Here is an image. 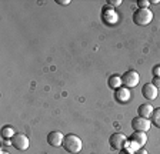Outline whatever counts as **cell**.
<instances>
[{
	"label": "cell",
	"instance_id": "1",
	"mask_svg": "<svg viewBox=\"0 0 160 154\" xmlns=\"http://www.w3.org/2000/svg\"><path fill=\"white\" fill-rule=\"evenodd\" d=\"M83 147V143H82V138L76 134H67L64 136L63 140V148L70 154H77L82 151Z\"/></svg>",
	"mask_w": 160,
	"mask_h": 154
},
{
	"label": "cell",
	"instance_id": "2",
	"mask_svg": "<svg viewBox=\"0 0 160 154\" xmlns=\"http://www.w3.org/2000/svg\"><path fill=\"white\" fill-rule=\"evenodd\" d=\"M153 20V13L150 9H137L133 14V22L137 26H149Z\"/></svg>",
	"mask_w": 160,
	"mask_h": 154
},
{
	"label": "cell",
	"instance_id": "3",
	"mask_svg": "<svg viewBox=\"0 0 160 154\" xmlns=\"http://www.w3.org/2000/svg\"><path fill=\"white\" fill-rule=\"evenodd\" d=\"M140 81V76L136 70H127L126 73L122 76V83H123L124 87L127 89H133L136 87Z\"/></svg>",
	"mask_w": 160,
	"mask_h": 154
},
{
	"label": "cell",
	"instance_id": "4",
	"mask_svg": "<svg viewBox=\"0 0 160 154\" xmlns=\"http://www.w3.org/2000/svg\"><path fill=\"white\" fill-rule=\"evenodd\" d=\"M12 143H13V147L17 148L19 151H24L29 148L30 146V141L29 138H27L26 134L23 133H16L13 136V138H12Z\"/></svg>",
	"mask_w": 160,
	"mask_h": 154
},
{
	"label": "cell",
	"instance_id": "5",
	"mask_svg": "<svg viewBox=\"0 0 160 154\" xmlns=\"http://www.w3.org/2000/svg\"><path fill=\"white\" fill-rule=\"evenodd\" d=\"M126 136H124L123 133H113L112 136H110L109 138V143L110 146H112V148H114V150H123L124 146H126Z\"/></svg>",
	"mask_w": 160,
	"mask_h": 154
},
{
	"label": "cell",
	"instance_id": "6",
	"mask_svg": "<svg viewBox=\"0 0 160 154\" xmlns=\"http://www.w3.org/2000/svg\"><path fill=\"white\" fill-rule=\"evenodd\" d=\"M150 127H152V121L149 118H143L137 116V117H134L132 120V128L134 131H144L146 133V131L150 130Z\"/></svg>",
	"mask_w": 160,
	"mask_h": 154
},
{
	"label": "cell",
	"instance_id": "7",
	"mask_svg": "<svg viewBox=\"0 0 160 154\" xmlns=\"http://www.w3.org/2000/svg\"><path fill=\"white\" fill-rule=\"evenodd\" d=\"M102 16H103V22L106 24H109V26L117 23V20H119V14L113 10V7H109V6L103 7V10H102Z\"/></svg>",
	"mask_w": 160,
	"mask_h": 154
},
{
	"label": "cell",
	"instance_id": "8",
	"mask_svg": "<svg viewBox=\"0 0 160 154\" xmlns=\"http://www.w3.org/2000/svg\"><path fill=\"white\" fill-rule=\"evenodd\" d=\"M63 140H64V136L62 134V131H50L47 134V143L52 146V147H60L63 146Z\"/></svg>",
	"mask_w": 160,
	"mask_h": 154
},
{
	"label": "cell",
	"instance_id": "9",
	"mask_svg": "<svg viewBox=\"0 0 160 154\" xmlns=\"http://www.w3.org/2000/svg\"><path fill=\"white\" fill-rule=\"evenodd\" d=\"M142 94H143V97L147 99V100H156L157 99V94H159V89L156 86H153L152 83H147L143 86L142 89Z\"/></svg>",
	"mask_w": 160,
	"mask_h": 154
},
{
	"label": "cell",
	"instance_id": "10",
	"mask_svg": "<svg viewBox=\"0 0 160 154\" xmlns=\"http://www.w3.org/2000/svg\"><path fill=\"white\" fill-rule=\"evenodd\" d=\"M130 97H132V93H130V90L127 87H122L117 89V90H114V99H116L119 103L124 104L127 103V101L130 100Z\"/></svg>",
	"mask_w": 160,
	"mask_h": 154
},
{
	"label": "cell",
	"instance_id": "11",
	"mask_svg": "<svg viewBox=\"0 0 160 154\" xmlns=\"http://www.w3.org/2000/svg\"><path fill=\"white\" fill-rule=\"evenodd\" d=\"M153 111H154V107L152 106V104H149V103L140 104L139 108H137V114H139L140 117H143V118H150L152 117V114H153Z\"/></svg>",
	"mask_w": 160,
	"mask_h": 154
},
{
	"label": "cell",
	"instance_id": "12",
	"mask_svg": "<svg viewBox=\"0 0 160 154\" xmlns=\"http://www.w3.org/2000/svg\"><path fill=\"white\" fill-rule=\"evenodd\" d=\"M130 140L134 141L139 147H143L144 144L147 143V134L144 133V131H134V133L132 134Z\"/></svg>",
	"mask_w": 160,
	"mask_h": 154
},
{
	"label": "cell",
	"instance_id": "13",
	"mask_svg": "<svg viewBox=\"0 0 160 154\" xmlns=\"http://www.w3.org/2000/svg\"><path fill=\"white\" fill-rule=\"evenodd\" d=\"M107 86H109L110 89H113V90L120 89L122 86H123V83H122V77L117 76V74H112V76L109 77V80H107Z\"/></svg>",
	"mask_w": 160,
	"mask_h": 154
},
{
	"label": "cell",
	"instance_id": "14",
	"mask_svg": "<svg viewBox=\"0 0 160 154\" xmlns=\"http://www.w3.org/2000/svg\"><path fill=\"white\" fill-rule=\"evenodd\" d=\"M16 134L13 127H10V126H4L2 128V137L3 138H13V136Z\"/></svg>",
	"mask_w": 160,
	"mask_h": 154
},
{
	"label": "cell",
	"instance_id": "15",
	"mask_svg": "<svg viewBox=\"0 0 160 154\" xmlns=\"http://www.w3.org/2000/svg\"><path fill=\"white\" fill-rule=\"evenodd\" d=\"M150 121L153 126H156L157 128H160V108H154L152 117H150Z\"/></svg>",
	"mask_w": 160,
	"mask_h": 154
},
{
	"label": "cell",
	"instance_id": "16",
	"mask_svg": "<svg viewBox=\"0 0 160 154\" xmlns=\"http://www.w3.org/2000/svg\"><path fill=\"white\" fill-rule=\"evenodd\" d=\"M137 6H139V9H149L150 2L149 0H139V2H137Z\"/></svg>",
	"mask_w": 160,
	"mask_h": 154
},
{
	"label": "cell",
	"instance_id": "17",
	"mask_svg": "<svg viewBox=\"0 0 160 154\" xmlns=\"http://www.w3.org/2000/svg\"><path fill=\"white\" fill-rule=\"evenodd\" d=\"M107 4H109L110 7H116V6L122 4V0H107Z\"/></svg>",
	"mask_w": 160,
	"mask_h": 154
},
{
	"label": "cell",
	"instance_id": "18",
	"mask_svg": "<svg viewBox=\"0 0 160 154\" xmlns=\"http://www.w3.org/2000/svg\"><path fill=\"white\" fill-rule=\"evenodd\" d=\"M153 74H154V77H160V64L153 67Z\"/></svg>",
	"mask_w": 160,
	"mask_h": 154
},
{
	"label": "cell",
	"instance_id": "19",
	"mask_svg": "<svg viewBox=\"0 0 160 154\" xmlns=\"http://www.w3.org/2000/svg\"><path fill=\"white\" fill-rule=\"evenodd\" d=\"M152 84H153V86H156L157 89H160V77H153Z\"/></svg>",
	"mask_w": 160,
	"mask_h": 154
},
{
	"label": "cell",
	"instance_id": "20",
	"mask_svg": "<svg viewBox=\"0 0 160 154\" xmlns=\"http://www.w3.org/2000/svg\"><path fill=\"white\" fill-rule=\"evenodd\" d=\"M56 3L60 4V6H69V4H70V0H56Z\"/></svg>",
	"mask_w": 160,
	"mask_h": 154
},
{
	"label": "cell",
	"instance_id": "21",
	"mask_svg": "<svg viewBox=\"0 0 160 154\" xmlns=\"http://www.w3.org/2000/svg\"><path fill=\"white\" fill-rule=\"evenodd\" d=\"M119 154H134V153L133 151H130V150H127V148H123V150L119 151Z\"/></svg>",
	"mask_w": 160,
	"mask_h": 154
},
{
	"label": "cell",
	"instance_id": "22",
	"mask_svg": "<svg viewBox=\"0 0 160 154\" xmlns=\"http://www.w3.org/2000/svg\"><path fill=\"white\" fill-rule=\"evenodd\" d=\"M3 144L4 146H12V138H3Z\"/></svg>",
	"mask_w": 160,
	"mask_h": 154
},
{
	"label": "cell",
	"instance_id": "23",
	"mask_svg": "<svg viewBox=\"0 0 160 154\" xmlns=\"http://www.w3.org/2000/svg\"><path fill=\"white\" fill-rule=\"evenodd\" d=\"M134 154H149V153H147V150H144V148H139L137 151H134Z\"/></svg>",
	"mask_w": 160,
	"mask_h": 154
},
{
	"label": "cell",
	"instance_id": "24",
	"mask_svg": "<svg viewBox=\"0 0 160 154\" xmlns=\"http://www.w3.org/2000/svg\"><path fill=\"white\" fill-rule=\"evenodd\" d=\"M159 3V0H152V2H150V4H157Z\"/></svg>",
	"mask_w": 160,
	"mask_h": 154
},
{
	"label": "cell",
	"instance_id": "25",
	"mask_svg": "<svg viewBox=\"0 0 160 154\" xmlns=\"http://www.w3.org/2000/svg\"><path fill=\"white\" fill-rule=\"evenodd\" d=\"M0 154H10V153H7V151H0Z\"/></svg>",
	"mask_w": 160,
	"mask_h": 154
}]
</instances>
